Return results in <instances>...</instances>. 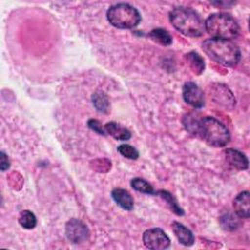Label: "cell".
<instances>
[{
    "instance_id": "2e32d148",
    "label": "cell",
    "mask_w": 250,
    "mask_h": 250,
    "mask_svg": "<svg viewBox=\"0 0 250 250\" xmlns=\"http://www.w3.org/2000/svg\"><path fill=\"white\" fill-rule=\"evenodd\" d=\"M186 58L188 62V65L190 66L194 73L201 74L203 72L205 64L202 57L199 54H197L196 52H189L188 54H187Z\"/></svg>"
},
{
    "instance_id": "7a4b0ae2",
    "label": "cell",
    "mask_w": 250,
    "mask_h": 250,
    "mask_svg": "<svg viewBox=\"0 0 250 250\" xmlns=\"http://www.w3.org/2000/svg\"><path fill=\"white\" fill-rule=\"evenodd\" d=\"M202 50L216 62L225 66H234L240 61V50L231 40L210 38L202 43Z\"/></svg>"
},
{
    "instance_id": "8fae6325",
    "label": "cell",
    "mask_w": 250,
    "mask_h": 250,
    "mask_svg": "<svg viewBox=\"0 0 250 250\" xmlns=\"http://www.w3.org/2000/svg\"><path fill=\"white\" fill-rule=\"evenodd\" d=\"M172 229L181 244L185 246H191L194 243V235L192 231L182 223L173 222Z\"/></svg>"
},
{
    "instance_id": "52a82bcc",
    "label": "cell",
    "mask_w": 250,
    "mask_h": 250,
    "mask_svg": "<svg viewBox=\"0 0 250 250\" xmlns=\"http://www.w3.org/2000/svg\"><path fill=\"white\" fill-rule=\"evenodd\" d=\"M65 235L67 239L75 244L82 243L89 238L90 231L87 226L78 219H70L65 225Z\"/></svg>"
},
{
    "instance_id": "603a6c76",
    "label": "cell",
    "mask_w": 250,
    "mask_h": 250,
    "mask_svg": "<svg viewBox=\"0 0 250 250\" xmlns=\"http://www.w3.org/2000/svg\"><path fill=\"white\" fill-rule=\"evenodd\" d=\"M88 126H89V128H91L96 133H98L100 135H105L104 128H103L101 122L98 121L97 119H90L88 121Z\"/></svg>"
},
{
    "instance_id": "7402d4cb",
    "label": "cell",
    "mask_w": 250,
    "mask_h": 250,
    "mask_svg": "<svg viewBox=\"0 0 250 250\" xmlns=\"http://www.w3.org/2000/svg\"><path fill=\"white\" fill-rule=\"evenodd\" d=\"M117 150L119 151V153L129 159H137L139 157V151L132 146L128 145V144H123L120 145L117 147Z\"/></svg>"
},
{
    "instance_id": "44dd1931",
    "label": "cell",
    "mask_w": 250,
    "mask_h": 250,
    "mask_svg": "<svg viewBox=\"0 0 250 250\" xmlns=\"http://www.w3.org/2000/svg\"><path fill=\"white\" fill-rule=\"evenodd\" d=\"M220 221L223 229L227 230H233L238 227V224H239L238 219L229 213H227L224 216H222Z\"/></svg>"
},
{
    "instance_id": "ba28073f",
    "label": "cell",
    "mask_w": 250,
    "mask_h": 250,
    "mask_svg": "<svg viewBox=\"0 0 250 250\" xmlns=\"http://www.w3.org/2000/svg\"><path fill=\"white\" fill-rule=\"evenodd\" d=\"M183 98L185 102L195 108H200L205 104L203 91L193 82H187L183 86Z\"/></svg>"
},
{
    "instance_id": "e0dca14e",
    "label": "cell",
    "mask_w": 250,
    "mask_h": 250,
    "mask_svg": "<svg viewBox=\"0 0 250 250\" xmlns=\"http://www.w3.org/2000/svg\"><path fill=\"white\" fill-rule=\"evenodd\" d=\"M148 36L155 42L163 45V46H169L172 43V36L170 33L163 28H155L152 29Z\"/></svg>"
},
{
    "instance_id": "9a60e30c",
    "label": "cell",
    "mask_w": 250,
    "mask_h": 250,
    "mask_svg": "<svg viewBox=\"0 0 250 250\" xmlns=\"http://www.w3.org/2000/svg\"><path fill=\"white\" fill-rule=\"evenodd\" d=\"M154 194L159 195L166 202L167 206L171 209V211L174 212L176 215H178V216H183L184 215V210L180 207V205L178 204V202L175 199V197L173 196V194H171L169 191L161 189V190L155 191Z\"/></svg>"
},
{
    "instance_id": "30bf717a",
    "label": "cell",
    "mask_w": 250,
    "mask_h": 250,
    "mask_svg": "<svg viewBox=\"0 0 250 250\" xmlns=\"http://www.w3.org/2000/svg\"><path fill=\"white\" fill-rule=\"evenodd\" d=\"M225 155L228 163L237 170H245L248 168V159L244 153L234 148L225 149Z\"/></svg>"
},
{
    "instance_id": "ffe728a7",
    "label": "cell",
    "mask_w": 250,
    "mask_h": 250,
    "mask_svg": "<svg viewBox=\"0 0 250 250\" xmlns=\"http://www.w3.org/2000/svg\"><path fill=\"white\" fill-rule=\"evenodd\" d=\"M93 100V104L95 105V107L101 111V112H107L108 110V100L105 97L104 94L103 93H95L92 97Z\"/></svg>"
},
{
    "instance_id": "5bb4252c",
    "label": "cell",
    "mask_w": 250,
    "mask_h": 250,
    "mask_svg": "<svg viewBox=\"0 0 250 250\" xmlns=\"http://www.w3.org/2000/svg\"><path fill=\"white\" fill-rule=\"evenodd\" d=\"M215 101L220 103L225 106L232 107L235 104V99L232 96V93L225 85H217L214 91Z\"/></svg>"
},
{
    "instance_id": "3957f363",
    "label": "cell",
    "mask_w": 250,
    "mask_h": 250,
    "mask_svg": "<svg viewBox=\"0 0 250 250\" xmlns=\"http://www.w3.org/2000/svg\"><path fill=\"white\" fill-rule=\"evenodd\" d=\"M170 21L173 26L181 33L198 37L205 30L204 22L198 14L188 7H177L170 12Z\"/></svg>"
},
{
    "instance_id": "9c48e42d",
    "label": "cell",
    "mask_w": 250,
    "mask_h": 250,
    "mask_svg": "<svg viewBox=\"0 0 250 250\" xmlns=\"http://www.w3.org/2000/svg\"><path fill=\"white\" fill-rule=\"evenodd\" d=\"M233 209L239 218L247 219L250 216V193L248 190L240 192L233 200Z\"/></svg>"
},
{
    "instance_id": "6da1fadb",
    "label": "cell",
    "mask_w": 250,
    "mask_h": 250,
    "mask_svg": "<svg viewBox=\"0 0 250 250\" xmlns=\"http://www.w3.org/2000/svg\"><path fill=\"white\" fill-rule=\"evenodd\" d=\"M184 125L190 134L199 137L215 147L225 146L230 140L229 129L212 116L198 118L193 113H190L184 118Z\"/></svg>"
},
{
    "instance_id": "277c9868",
    "label": "cell",
    "mask_w": 250,
    "mask_h": 250,
    "mask_svg": "<svg viewBox=\"0 0 250 250\" xmlns=\"http://www.w3.org/2000/svg\"><path fill=\"white\" fill-rule=\"evenodd\" d=\"M204 27L212 38L231 40L239 32L237 21L230 15L225 13L210 15L204 22Z\"/></svg>"
},
{
    "instance_id": "5b68a950",
    "label": "cell",
    "mask_w": 250,
    "mask_h": 250,
    "mask_svg": "<svg viewBox=\"0 0 250 250\" xmlns=\"http://www.w3.org/2000/svg\"><path fill=\"white\" fill-rule=\"evenodd\" d=\"M106 18L111 25L122 29L133 28L141 21L139 11L127 3H119L111 6L107 10Z\"/></svg>"
},
{
    "instance_id": "7c38bea8",
    "label": "cell",
    "mask_w": 250,
    "mask_h": 250,
    "mask_svg": "<svg viewBox=\"0 0 250 250\" xmlns=\"http://www.w3.org/2000/svg\"><path fill=\"white\" fill-rule=\"evenodd\" d=\"M111 196L115 203L122 209L130 211L134 208V199L126 189L114 188L111 191Z\"/></svg>"
},
{
    "instance_id": "ac0fdd59",
    "label": "cell",
    "mask_w": 250,
    "mask_h": 250,
    "mask_svg": "<svg viewBox=\"0 0 250 250\" xmlns=\"http://www.w3.org/2000/svg\"><path fill=\"white\" fill-rule=\"evenodd\" d=\"M19 223L20 225L26 229H33L36 224H37V220L35 215L29 211V210H23L21 212L20 217H19Z\"/></svg>"
},
{
    "instance_id": "4fadbf2b",
    "label": "cell",
    "mask_w": 250,
    "mask_h": 250,
    "mask_svg": "<svg viewBox=\"0 0 250 250\" xmlns=\"http://www.w3.org/2000/svg\"><path fill=\"white\" fill-rule=\"evenodd\" d=\"M104 131L111 137H113L115 140L118 141H127L131 138V133L128 129L121 126L120 124L116 122H107L104 126Z\"/></svg>"
},
{
    "instance_id": "cb8c5ba5",
    "label": "cell",
    "mask_w": 250,
    "mask_h": 250,
    "mask_svg": "<svg viewBox=\"0 0 250 250\" xmlns=\"http://www.w3.org/2000/svg\"><path fill=\"white\" fill-rule=\"evenodd\" d=\"M0 155H1L0 156V163H1L0 168H1V171H5L10 167V161H9L8 156L3 151H1Z\"/></svg>"
},
{
    "instance_id": "8992f818",
    "label": "cell",
    "mask_w": 250,
    "mask_h": 250,
    "mask_svg": "<svg viewBox=\"0 0 250 250\" xmlns=\"http://www.w3.org/2000/svg\"><path fill=\"white\" fill-rule=\"evenodd\" d=\"M143 242L146 248L152 250L167 249L171 244L166 232L159 228L146 229L143 234Z\"/></svg>"
},
{
    "instance_id": "d6986e66",
    "label": "cell",
    "mask_w": 250,
    "mask_h": 250,
    "mask_svg": "<svg viewBox=\"0 0 250 250\" xmlns=\"http://www.w3.org/2000/svg\"><path fill=\"white\" fill-rule=\"evenodd\" d=\"M131 187L139 192H143V193H146V194H154L155 193L152 186L148 182H146V180H144L142 178L132 179Z\"/></svg>"
}]
</instances>
